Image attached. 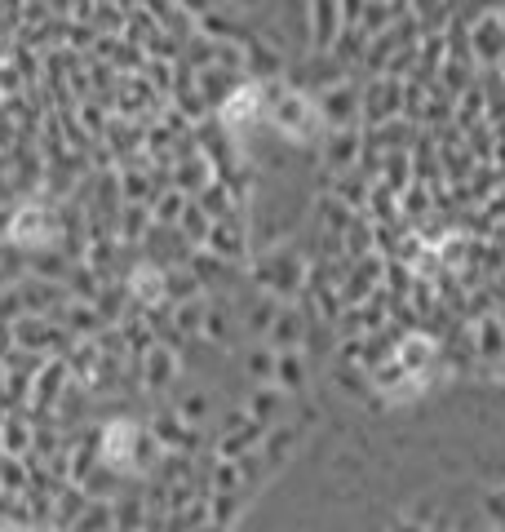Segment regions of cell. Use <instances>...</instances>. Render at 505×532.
<instances>
[{"label": "cell", "instance_id": "obj_1", "mask_svg": "<svg viewBox=\"0 0 505 532\" xmlns=\"http://www.w3.org/2000/svg\"><path fill=\"white\" fill-rule=\"evenodd\" d=\"M133 453H138V431L129 422H116L107 431V444H102V462H111L116 470H129Z\"/></svg>", "mask_w": 505, "mask_h": 532}, {"label": "cell", "instance_id": "obj_2", "mask_svg": "<svg viewBox=\"0 0 505 532\" xmlns=\"http://www.w3.org/2000/svg\"><path fill=\"white\" fill-rule=\"evenodd\" d=\"M45 227H49L45 213L27 209V213H18V218H14V240H18V244H49L54 235H49Z\"/></svg>", "mask_w": 505, "mask_h": 532}, {"label": "cell", "instance_id": "obj_3", "mask_svg": "<svg viewBox=\"0 0 505 532\" xmlns=\"http://www.w3.org/2000/svg\"><path fill=\"white\" fill-rule=\"evenodd\" d=\"M257 107H262V94H257V89L249 85V89H240V94H235V98L222 107V120H226V125H244V120H249Z\"/></svg>", "mask_w": 505, "mask_h": 532}, {"label": "cell", "instance_id": "obj_4", "mask_svg": "<svg viewBox=\"0 0 505 532\" xmlns=\"http://www.w3.org/2000/svg\"><path fill=\"white\" fill-rule=\"evenodd\" d=\"M133 289H138L142 298H156V293L164 289V280H160L156 271H138V275H133Z\"/></svg>", "mask_w": 505, "mask_h": 532}]
</instances>
